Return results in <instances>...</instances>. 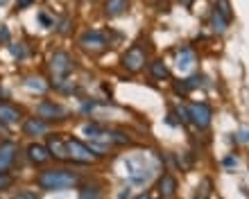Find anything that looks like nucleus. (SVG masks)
Segmentation results:
<instances>
[{"label":"nucleus","instance_id":"obj_1","mask_svg":"<svg viewBox=\"0 0 249 199\" xmlns=\"http://www.w3.org/2000/svg\"><path fill=\"white\" fill-rule=\"evenodd\" d=\"M43 190H61V188H72L77 186V177L68 170H46V172L39 174L36 179Z\"/></svg>","mask_w":249,"mask_h":199},{"label":"nucleus","instance_id":"obj_2","mask_svg":"<svg viewBox=\"0 0 249 199\" xmlns=\"http://www.w3.org/2000/svg\"><path fill=\"white\" fill-rule=\"evenodd\" d=\"M79 46L84 48L86 52H105L107 48H109V39H107V34L100 32V30H89V32L82 34Z\"/></svg>","mask_w":249,"mask_h":199},{"label":"nucleus","instance_id":"obj_3","mask_svg":"<svg viewBox=\"0 0 249 199\" xmlns=\"http://www.w3.org/2000/svg\"><path fill=\"white\" fill-rule=\"evenodd\" d=\"M50 73H53L54 82L66 80L72 73V59L68 52H54L50 59Z\"/></svg>","mask_w":249,"mask_h":199},{"label":"nucleus","instance_id":"obj_4","mask_svg":"<svg viewBox=\"0 0 249 199\" xmlns=\"http://www.w3.org/2000/svg\"><path fill=\"white\" fill-rule=\"evenodd\" d=\"M124 167H127V172H129L131 183H138V186H141V183H147L152 177V167H147L138 159H127L124 161Z\"/></svg>","mask_w":249,"mask_h":199},{"label":"nucleus","instance_id":"obj_5","mask_svg":"<svg viewBox=\"0 0 249 199\" xmlns=\"http://www.w3.org/2000/svg\"><path fill=\"white\" fill-rule=\"evenodd\" d=\"M123 66L129 70V73H138V70H143L145 66V50L141 46H134L129 48L123 57Z\"/></svg>","mask_w":249,"mask_h":199},{"label":"nucleus","instance_id":"obj_6","mask_svg":"<svg viewBox=\"0 0 249 199\" xmlns=\"http://www.w3.org/2000/svg\"><path fill=\"white\" fill-rule=\"evenodd\" d=\"M36 116L41 120H61V118H66V109L61 104H54V102L43 100V102L36 104Z\"/></svg>","mask_w":249,"mask_h":199},{"label":"nucleus","instance_id":"obj_7","mask_svg":"<svg viewBox=\"0 0 249 199\" xmlns=\"http://www.w3.org/2000/svg\"><path fill=\"white\" fill-rule=\"evenodd\" d=\"M188 118L193 120V125L199 127V129H206L211 125V118H213V113L206 104H190L188 109Z\"/></svg>","mask_w":249,"mask_h":199},{"label":"nucleus","instance_id":"obj_8","mask_svg":"<svg viewBox=\"0 0 249 199\" xmlns=\"http://www.w3.org/2000/svg\"><path fill=\"white\" fill-rule=\"evenodd\" d=\"M66 147H68V156H71L72 161H77V163H91L93 161L91 147H86L84 143H79V140H68Z\"/></svg>","mask_w":249,"mask_h":199},{"label":"nucleus","instance_id":"obj_9","mask_svg":"<svg viewBox=\"0 0 249 199\" xmlns=\"http://www.w3.org/2000/svg\"><path fill=\"white\" fill-rule=\"evenodd\" d=\"M16 152H18V147L14 143H0V172L12 167V163L16 161Z\"/></svg>","mask_w":249,"mask_h":199},{"label":"nucleus","instance_id":"obj_10","mask_svg":"<svg viewBox=\"0 0 249 199\" xmlns=\"http://www.w3.org/2000/svg\"><path fill=\"white\" fill-rule=\"evenodd\" d=\"M48 152H50V156H54L57 161H71L68 147H66L64 138H59V136H50V140H48Z\"/></svg>","mask_w":249,"mask_h":199},{"label":"nucleus","instance_id":"obj_11","mask_svg":"<svg viewBox=\"0 0 249 199\" xmlns=\"http://www.w3.org/2000/svg\"><path fill=\"white\" fill-rule=\"evenodd\" d=\"M20 120V109L9 104V102H0V122L5 125H14Z\"/></svg>","mask_w":249,"mask_h":199},{"label":"nucleus","instance_id":"obj_12","mask_svg":"<svg viewBox=\"0 0 249 199\" xmlns=\"http://www.w3.org/2000/svg\"><path fill=\"white\" fill-rule=\"evenodd\" d=\"M193 64H195V52H193L190 48H181V50L177 52V68H179V73L190 70V68H193Z\"/></svg>","mask_w":249,"mask_h":199},{"label":"nucleus","instance_id":"obj_13","mask_svg":"<svg viewBox=\"0 0 249 199\" xmlns=\"http://www.w3.org/2000/svg\"><path fill=\"white\" fill-rule=\"evenodd\" d=\"M23 132H25V136H41V133L48 132V125H46V120H41V118H30V120H25Z\"/></svg>","mask_w":249,"mask_h":199},{"label":"nucleus","instance_id":"obj_14","mask_svg":"<svg viewBox=\"0 0 249 199\" xmlns=\"http://www.w3.org/2000/svg\"><path fill=\"white\" fill-rule=\"evenodd\" d=\"M27 154H30V161L36 163V166H43L46 161H50V152H48V147L36 145V143L27 147Z\"/></svg>","mask_w":249,"mask_h":199},{"label":"nucleus","instance_id":"obj_15","mask_svg":"<svg viewBox=\"0 0 249 199\" xmlns=\"http://www.w3.org/2000/svg\"><path fill=\"white\" fill-rule=\"evenodd\" d=\"M127 9H129V0H107V5H105V12L109 18L123 16Z\"/></svg>","mask_w":249,"mask_h":199},{"label":"nucleus","instance_id":"obj_16","mask_svg":"<svg viewBox=\"0 0 249 199\" xmlns=\"http://www.w3.org/2000/svg\"><path fill=\"white\" fill-rule=\"evenodd\" d=\"M175 190H177V179L172 174H163L161 181H159V193L163 195V197H172Z\"/></svg>","mask_w":249,"mask_h":199},{"label":"nucleus","instance_id":"obj_17","mask_svg":"<svg viewBox=\"0 0 249 199\" xmlns=\"http://www.w3.org/2000/svg\"><path fill=\"white\" fill-rule=\"evenodd\" d=\"M150 70H152V75H154L157 80H168V77H170V70H168V66H165L163 61H152Z\"/></svg>","mask_w":249,"mask_h":199},{"label":"nucleus","instance_id":"obj_18","mask_svg":"<svg viewBox=\"0 0 249 199\" xmlns=\"http://www.w3.org/2000/svg\"><path fill=\"white\" fill-rule=\"evenodd\" d=\"M227 23H229V20L224 18L222 14L213 12V16H211V27H213V32L224 34V32H227Z\"/></svg>","mask_w":249,"mask_h":199},{"label":"nucleus","instance_id":"obj_19","mask_svg":"<svg viewBox=\"0 0 249 199\" xmlns=\"http://www.w3.org/2000/svg\"><path fill=\"white\" fill-rule=\"evenodd\" d=\"M25 86L30 88V91H36V93H46L48 91V84H43L41 77H30V80H25Z\"/></svg>","mask_w":249,"mask_h":199},{"label":"nucleus","instance_id":"obj_20","mask_svg":"<svg viewBox=\"0 0 249 199\" xmlns=\"http://www.w3.org/2000/svg\"><path fill=\"white\" fill-rule=\"evenodd\" d=\"M215 12L222 14L227 20H231V2H229V0H217V2H215Z\"/></svg>","mask_w":249,"mask_h":199},{"label":"nucleus","instance_id":"obj_21","mask_svg":"<svg viewBox=\"0 0 249 199\" xmlns=\"http://www.w3.org/2000/svg\"><path fill=\"white\" fill-rule=\"evenodd\" d=\"M109 140H111V143H118V145H127V143H129V136L123 132H109Z\"/></svg>","mask_w":249,"mask_h":199},{"label":"nucleus","instance_id":"obj_22","mask_svg":"<svg viewBox=\"0 0 249 199\" xmlns=\"http://www.w3.org/2000/svg\"><path fill=\"white\" fill-rule=\"evenodd\" d=\"M12 54L16 57V59H23V57H25V48H23V43H12Z\"/></svg>","mask_w":249,"mask_h":199},{"label":"nucleus","instance_id":"obj_23","mask_svg":"<svg viewBox=\"0 0 249 199\" xmlns=\"http://www.w3.org/2000/svg\"><path fill=\"white\" fill-rule=\"evenodd\" d=\"M9 186H12V177L5 172H0V190H7Z\"/></svg>","mask_w":249,"mask_h":199},{"label":"nucleus","instance_id":"obj_24","mask_svg":"<svg viewBox=\"0 0 249 199\" xmlns=\"http://www.w3.org/2000/svg\"><path fill=\"white\" fill-rule=\"evenodd\" d=\"M14 199H39V197H36V193H32V190H23V193H18Z\"/></svg>","mask_w":249,"mask_h":199},{"label":"nucleus","instance_id":"obj_25","mask_svg":"<svg viewBox=\"0 0 249 199\" xmlns=\"http://www.w3.org/2000/svg\"><path fill=\"white\" fill-rule=\"evenodd\" d=\"M236 140L238 143H249V129H240L238 136H236Z\"/></svg>","mask_w":249,"mask_h":199},{"label":"nucleus","instance_id":"obj_26","mask_svg":"<svg viewBox=\"0 0 249 199\" xmlns=\"http://www.w3.org/2000/svg\"><path fill=\"white\" fill-rule=\"evenodd\" d=\"M9 41V30L7 25H0V43H7Z\"/></svg>","mask_w":249,"mask_h":199},{"label":"nucleus","instance_id":"obj_27","mask_svg":"<svg viewBox=\"0 0 249 199\" xmlns=\"http://www.w3.org/2000/svg\"><path fill=\"white\" fill-rule=\"evenodd\" d=\"M197 84H199V75H193L190 80H186V86H188V91H190V88H195Z\"/></svg>","mask_w":249,"mask_h":199},{"label":"nucleus","instance_id":"obj_28","mask_svg":"<svg viewBox=\"0 0 249 199\" xmlns=\"http://www.w3.org/2000/svg\"><path fill=\"white\" fill-rule=\"evenodd\" d=\"M82 199H98V193L91 190V188H86L84 193H82Z\"/></svg>","mask_w":249,"mask_h":199},{"label":"nucleus","instance_id":"obj_29","mask_svg":"<svg viewBox=\"0 0 249 199\" xmlns=\"http://www.w3.org/2000/svg\"><path fill=\"white\" fill-rule=\"evenodd\" d=\"M39 20H41V23H43V25H46V27H53V25H54L53 20L48 18V16H46V14H43V12H41V14H39Z\"/></svg>","mask_w":249,"mask_h":199},{"label":"nucleus","instance_id":"obj_30","mask_svg":"<svg viewBox=\"0 0 249 199\" xmlns=\"http://www.w3.org/2000/svg\"><path fill=\"white\" fill-rule=\"evenodd\" d=\"M175 91H177V93H188V86H186V82H181V84H175Z\"/></svg>","mask_w":249,"mask_h":199},{"label":"nucleus","instance_id":"obj_31","mask_svg":"<svg viewBox=\"0 0 249 199\" xmlns=\"http://www.w3.org/2000/svg\"><path fill=\"white\" fill-rule=\"evenodd\" d=\"M224 166H227V167H233V166H238V161L233 159V156H227V159H224Z\"/></svg>","mask_w":249,"mask_h":199},{"label":"nucleus","instance_id":"obj_32","mask_svg":"<svg viewBox=\"0 0 249 199\" xmlns=\"http://www.w3.org/2000/svg\"><path fill=\"white\" fill-rule=\"evenodd\" d=\"M68 25H71V18H64V23H61V27H59V32L66 34V32H68Z\"/></svg>","mask_w":249,"mask_h":199},{"label":"nucleus","instance_id":"obj_33","mask_svg":"<svg viewBox=\"0 0 249 199\" xmlns=\"http://www.w3.org/2000/svg\"><path fill=\"white\" fill-rule=\"evenodd\" d=\"M34 0H18V9H25V7H30Z\"/></svg>","mask_w":249,"mask_h":199},{"label":"nucleus","instance_id":"obj_34","mask_svg":"<svg viewBox=\"0 0 249 199\" xmlns=\"http://www.w3.org/2000/svg\"><path fill=\"white\" fill-rule=\"evenodd\" d=\"M168 122H170V125H177V116H175V113H170V116H168Z\"/></svg>","mask_w":249,"mask_h":199},{"label":"nucleus","instance_id":"obj_35","mask_svg":"<svg viewBox=\"0 0 249 199\" xmlns=\"http://www.w3.org/2000/svg\"><path fill=\"white\" fill-rule=\"evenodd\" d=\"M136 199H150V197H147V195H138Z\"/></svg>","mask_w":249,"mask_h":199},{"label":"nucleus","instance_id":"obj_36","mask_svg":"<svg viewBox=\"0 0 249 199\" xmlns=\"http://www.w3.org/2000/svg\"><path fill=\"white\" fill-rule=\"evenodd\" d=\"M7 2H9V0H0V5H7Z\"/></svg>","mask_w":249,"mask_h":199}]
</instances>
